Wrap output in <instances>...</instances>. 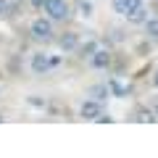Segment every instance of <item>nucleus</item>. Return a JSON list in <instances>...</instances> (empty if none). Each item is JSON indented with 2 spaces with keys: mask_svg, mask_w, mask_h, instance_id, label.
Segmentation results:
<instances>
[{
  "mask_svg": "<svg viewBox=\"0 0 158 158\" xmlns=\"http://www.w3.org/2000/svg\"><path fill=\"white\" fill-rule=\"evenodd\" d=\"M29 34H32V40H37V42H53V21L48 16L34 19L32 27H29Z\"/></svg>",
  "mask_w": 158,
  "mask_h": 158,
  "instance_id": "nucleus-2",
  "label": "nucleus"
},
{
  "mask_svg": "<svg viewBox=\"0 0 158 158\" xmlns=\"http://www.w3.org/2000/svg\"><path fill=\"white\" fill-rule=\"evenodd\" d=\"M0 121H3V116H0Z\"/></svg>",
  "mask_w": 158,
  "mask_h": 158,
  "instance_id": "nucleus-25",
  "label": "nucleus"
},
{
  "mask_svg": "<svg viewBox=\"0 0 158 158\" xmlns=\"http://www.w3.org/2000/svg\"><path fill=\"white\" fill-rule=\"evenodd\" d=\"M153 85L158 87V69H156V71H153Z\"/></svg>",
  "mask_w": 158,
  "mask_h": 158,
  "instance_id": "nucleus-22",
  "label": "nucleus"
},
{
  "mask_svg": "<svg viewBox=\"0 0 158 158\" xmlns=\"http://www.w3.org/2000/svg\"><path fill=\"white\" fill-rule=\"evenodd\" d=\"M74 8H77L79 13L85 19H90L92 13H95V8H92V0H74Z\"/></svg>",
  "mask_w": 158,
  "mask_h": 158,
  "instance_id": "nucleus-12",
  "label": "nucleus"
},
{
  "mask_svg": "<svg viewBox=\"0 0 158 158\" xmlns=\"http://www.w3.org/2000/svg\"><path fill=\"white\" fill-rule=\"evenodd\" d=\"M0 16H8V0H0Z\"/></svg>",
  "mask_w": 158,
  "mask_h": 158,
  "instance_id": "nucleus-20",
  "label": "nucleus"
},
{
  "mask_svg": "<svg viewBox=\"0 0 158 158\" xmlns=\"http://www.w3.org/2000/svg\"><path fill=\"white\" fill-rule=\"evenodd\" d=\"M132 121H137V124H153V121H158V116H156L153 108H137Z\"/></svg>",
  "mask_w": 158,
  "mask_h": 158,
  "instance_id": "nucleus-7",
  "label": "nucleus"
},
{
  "mask_svg": "<svg viewBox=\"0 0 158 158\" xmlns=\"http://www.w3.org/2000/svg\"><path fill=\"white\" fill-rule=\"evenodd\" d=\"M58 63H61V58H58V56H53V58H50V69H56Z\"/></svg>",
  "mask_w": 158,
  "mask_h": 158,
  "instance_id": "nucleus-21",
  "label": "nucleus"
},
{
  "mask_svg": "<svg viewBox=\"0 0 158 158\" xmlns=\"http://www.w3.org/2000/svg\"><path fill=\"white\" fill-rule=\"evenodd\" d=\"M150 8H153L156 13H158V0H153V3H150Z\"/></svg>",
  "mask_w": 158,
  "mask_h": 158,
  "instance_id": "nucleus-23",
  "label": "nucleus"
},
{
  "mask_svg": "<svg viewBox=\"0 0 158 158\" xmlns=\"http://www.w3.org/2000/svg\"><path fill=\"white\" fill-rule=\"evenodd\" d=\"M142 27H145V37H150V40L158 42V19H145Z\"/></svg>",
  "mask_w": 158,
  "mask_h": 158,
  "instance_id": "nucleus-13",
  "label": "nucleus"
},
{
  "mask_svg": "<svg viewBox=\"0 0 158 158\" xmlns=\"http://www.w3.org/2000/svg\"><path fill=\"white\" fill-rule=\"evenodd\" d=\"M108 95H111V92H108V85H92L90 87V98H92V100H98V103H103Z\"/></svg>",
  "mask_w": 158,
  "mask_h": 158,
  "instance_id": "nucleus-11",
  "label": "nucleus"
},
{
  "mask_svg": "<svg viewBox=\"0 0 158 158\" xmlns=\"http://www.w3.org/2000/svg\"><path fill=\"white\" fill-rule=\"evenodd\" d=\"M50 71V58L48 53H34L32 56V74H48Z\"/></svg>",
  "mask_w": 158,
  "mask_h": 158,
  "instance_id": "nucleus-5",
  "label": "nucleus"
},
{
  "mask_svg": "<svg viewBox=\"0 0 158 158\" xmlns=\"http://www.w3.org/2000/svg\"><path fill=\"white\" fill-rule=\"evenodd\" d=\"M153 111H156V116H158V106H156V108H153Z\"/></svg>",
  "mask_w": 158,
  "mask_h": 158,
  "instance_id": "nucleus-24",
  "label": "nucleus"
},
{
  "mask_svg": "<svg viewBox=\"0 0 158 158\" xmlns=\"http://www.w3.org/2000/svg\"><path fill=\"white\" fill-rule=\"evenodd\" d=\"M27 103H29V106H32V108H45V106H48V103L42 100V98H29Z\"/></svg>",
  "mask_w": 158,
  "mask_h": 158,
  "instance_id": "nucleus-16",
  "label": "nucleus"
},
{
  "mask_svg": "<svg viewBox=\"0 0 158 158\" xmlns=\"http://www.w3.org/2000/svg\"><path fill=\"white\" fill-rule=\"evenodd\" d=\"M106 85H108V92H111L113 98H127V95L132 92V87H124V85H121V82H118L116 77H111V79L106 82Z\"/></svg>",
  "mask_w": 158,
  "mask_h": 158,
  "instance_id": "nucleus-8",
  "label": "nucleus"
},
{
  "mask_svg": "<svg viewBox=\"0 0 158 158\" xmlns=\"http://www.w3.org/2000/svg\"><path fill=\"white\" fill-rule=\"evenodd\" d=\"M79 45V34L77 32H63L61 37H58V48H61L63 53H74Z\"/></svg>",
  "mask_w": 158,
  "mask_h": 158,
  "instance_id": "nucleus-4",
  "label": "nucleus"
},
{
  "mask_svg": "<svg viewBox=\"0 0 158 158\" xmlns=\"http://www.w3.org/2000/svg\"><path fill=\"white\" fill-rule=\"evenodd\" d=\"M29 3H32L34 11H42V6H45V0H29Z\"/></svg>",
  "mask_w": 158,
  "mask_h": 158,
  "instance_id": "nucleus-19",
  "label": "nucleus"
},
{
  "mask_svg": "<svg viewBox=\"0 0 158 158\" xmlns=\"http://www.w3.org/2000/svg\"><path fill=\"white\" fill-rule=\"evenodd\" d=\"M137 6H142V0H127V13H129L132 8H137Z\"/></svg>",
  "mask_w": 158,
  "mask_h": 158,
  "instance_id": "nucleus-18",
  "label": "nucleus"
},
{
  "mask_svg": "<svg viewBox=\"0 0 158 158\" xmlns=\"http://www.w3.org/2000/svg\"><path fill=\"white\" fill-rule=\"evenodd\" d=\"M111 6H113V11L121 13V16L127 13V0H111Z\"/></svg>",
  "mask_w": 158,
  "mask_h": 158,
  "instance_id": "nucleus-14",
  "label": "nucleus"
},
{
  "mask_svg": "<svg viewBox=\"0 0 158 158\" xmlns=\"http://www.w3.org/2000/svg\"><path fill=\"white\" fill-rule=\"evenodd\" d=\"M92 121H98V124H111L113 118H111V116H108V113H103V111H100V113H98V116H95V118H92Z\"/></svg>",
  "mask_w": 158,
  "mask_h": 158,
  "instance_id": "nucleus-15",
  "label": "nucleus"
},
{
  "mask_svg": "<svg viewBox=\"0 0 158 158\" xmlns=\"http://www.w3.org/2000/svg\"><path fill=\"white\" fill-rule=\"evenodd\" d=\"M98 48H100V45H98V40H87V42H79V45H77V50H74V53H77L79 58H90L92 53L98 50Z\"/></svg>",
  "mask_w": 158,
  "mask_h": 158,
  "instance_id": "nucleus-9",
  "label": "nucleus"
},
{
  "mask_svg": "<svg viewBox=\"0 0 158 158\" xmlns=\"http://www.w3.org/2000/svg\"><path fill=\"white\" fill-rule=\"evenodd\" d=\"M42 11L48 13L50 21H69L71 19V6H69L66 0H45Z\"/></svg>",
  "mask_w": 158,
  "mask_h": 158,
  "instance_id": "nucleus-1",
  "label": "nucleus"
},
{
  "mask_svg": "<svg viewBox=\"0 0 158 158\" xmlns=\"http://www.w3.org/2000/svg\"><path fill=\"white\" fill-rule=\"evenodd\" d=\"M90 63H92V69H98V71H106V69H111V63H113V53L108 50V48H98V50L90 56Z\"/></svg>",
  "mask_w": 158,
  "mask_h": 158,
  "instance_id": "nucleus-3",
  "label": "nucleus"
},
{
  "mask_svg": "<svg viewBox=\"0 0 158 158\" xmlns=\"http://www.w3.org/2000/svg\"><path fill=\"white\" fill-rule=\"evenodd\" d=\"M98 113H100V103H98V100H92V98H90V100H85L82 106H79V116H82V118H87V121H92V118H95Z\"/></svg>",
  "mask_w": 158,
  "mask_h": 158,
  "instance_id": "nucleus-6",
  "label": "nucleus"
},
{
  "mask_svg": "<svg viewBox=\"0 0 158 158\" xmlns=\"http://www.w3.org/2000/svg\"><path fill=\"white\" fill-rule=\"evenodd\" d=\"M127 16V21L129 24H142L148 19V8H145V3H142V6H137V8H132L129 13H124Z\"/></svg>",
  "mask_w": 158,
  "mask_h": 158,
  "instance_id": "nucleus-10",
  "label": "nucleus"
},
{
  "mask_svg": "<svg viewBox=\"0 0 158 158\" xmlns=\"http://www.w3.org/2000/svg\"><path fill=\"white\" fill-rule=\"evenodd\" d=\"M137 53H140V56H148V53H150V45H145V42H140V45H137Z\"/></svg>",
  "mask_w": 158,
  "mask_h": 158,
  "instance_id": "nucleus-17",
  "label": "nucleus"
}]
</instances>
